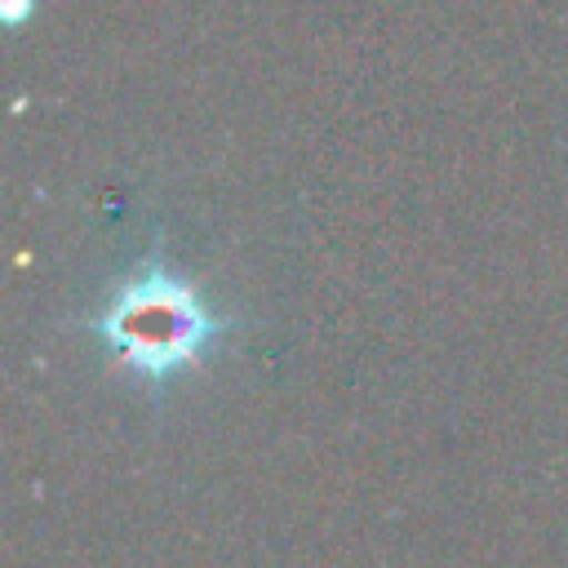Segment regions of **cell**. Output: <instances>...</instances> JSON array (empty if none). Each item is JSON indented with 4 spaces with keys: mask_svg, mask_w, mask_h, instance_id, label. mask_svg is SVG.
<instances>
[{
    "mask_svg": "<svg viewBox=\"0 0 568 568\" xmlns=\"http://www.w3.org/2000/svg\"><path fill=\"white\" fill-rule=\"evenodd\" d=\"M120 364L142 382H169L191 368L209 342L222 333V320L173 275L164 262H146L93 320H84Z\"/></svg>",
    "mask_w": 568,
    "mask_h": 568,
    "instance_id": "cell-1",
    "label": "cell"
}]
</instances>
